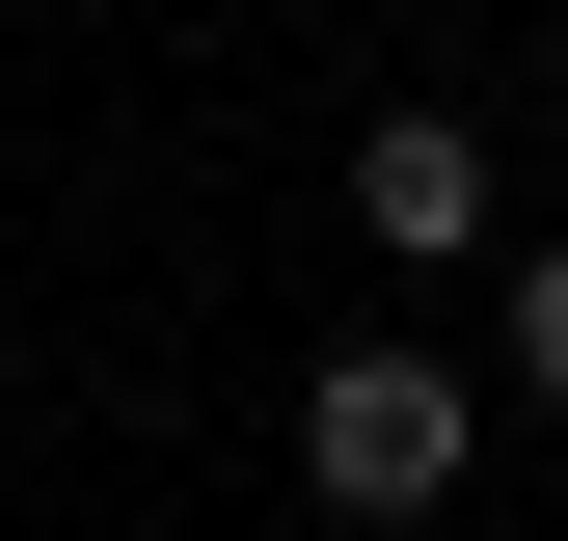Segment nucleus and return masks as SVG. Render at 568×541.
<instances>
[{"label":"nucleus","mask_w":568,"mask_h":541,"mask_svg":"<svg viewBox=\"0 0 568 541\" xmlns=\"http://www.w3.org/2000/svg\"><path fill=\"white\" fill-rule=\"evenodd\" d=\"M460 460H487L460 353H325V379H298V488H325V514H434Z\"/></svg>","instance_id":"nucleus-1"},{"label":"nucleus","mask_w":568,"mask_h":541,"mask_svg":"<svg viewBox=\"0 0 568 541\" xmlns=\"http://www.w3.org/2000/svg\"><path fill=\"white\" fill-rule=\"evenodd\" d=\"M352 244H379V270H460L487 244V135L460 109H379V135H352Z\"/></svg>","instance_id":"nucleus-2"},{"label":"nucleus","mask_w":568,"mask_h":541,"mask_svg":"<svg viewBox=\"0 0 568 541\" xmlns=\"http://www.w3.org/2000/svg\"><path fill=\"white\" fill-rule=\"evenodd\" d=\"M515 406H568V244L515 270Z\"/></svg>","instance_id":"nucleus-3"}]
</instances>
